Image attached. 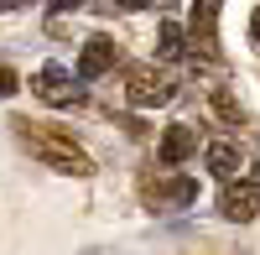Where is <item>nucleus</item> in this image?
<instances>
[{"label": "nucleus", "mask_w": 260, "mask_h": 255, "mask_svg": "<svg viewBox=\"0 0 260 255\" xmlns=\"http://www.w3.org/2000/svg\"><path fill=\"white\" fill-rule=\"evenodd\" d=\"M11 125H16V136L31 146V156H37L42 167L68 172V177H89V172H94V156L83 151L73 136H62V131H37L31 120H11Z\"/></svg>", "instance_id": "obj_1"}, {"label": "nucleus", "mask_w": 260, "mask_h": 255, "mask_svg": "<svg viewBox=\"0 0 260 255\" xmlns=\"http://www.w3.org/2000/svg\"><path fill=\"white\" fill-rule=\"evenodd\" d=\"M31 94H37L42 104H57V110H62V104H78V99H83V89L73 83V73H68V68H57V62H47V68L31 78Z\"/></svg>", "instance_id": "obj_2"}, {"label": "nucleus", "mask_w": 260, "mask_h": 255, "mask_svg": "<svg viewBox=\"0 0 260 255\" xmlns=\"http://www.w3.org/2000/svg\"><path fill=\"white\" fill-rule=\"evenodd\" d=\"M167 99H172V83L156 68H136L130 73V104H136V110H156V104H167Z\"/></svg>", "instance_id": "obj_3"}, {"label": "nucleus", "mask_w": 260, "mask_h": 255, "mask_svg": "<svg viewBox=\"0 0 260 255\" xmlns=\"http://www.w3.org/2000/svg\"><path fill=\"white\" fill-rule=\"evenodd\" d=\"M115 68V42L110 37H89L83 42V52H78V78H99V73H110Z\"/></svg>", "instance_id": "obj_4"}, {"label": "nucleus", "mask_w": 260, "mask_h": 255, "mask_svg": "<svg viewBox=\"0 0 260 255\" xmlns=\"http://www.w3.org/2000/svg\"><path fill=\"white\" fill-rule=\"evenodd\" d=\"M192 151H198V131L192 125H167V136H161V167H182Z\"/></svg>", "instance_id": "obj_5"}, {"label": "nucleus", "mask_w": 260, "mask_h": 255, "mask_svg": "<svg viewBox=\"0 0 260 255\" xmlns=\"http://www.w3.org/2000/svg\"><path fill=\"white\" fill-rule=\"evenodd\" d=\"M255 208H260V198H255V187H250V182L224 187V198H219V214H224V219H234V224L255 219Z\"/></svg>", "instance_id": "obj_6"}, {"label": "nucleus", "mask_w": 260, "mask_h": 255, "mask_svg": "<svg viewBox=\"0 0 260 255\" xmlns=\"http://www.w3.org/2000/svg\"><path fill=\"white\" fill-rule=\"evenodd\" d=\"M208 167H213V172H219V177H234V172H240V167H245V156H240V146H229V141H213L208 146Z\"/></svg>", "instance_id": "obj_7"}, {"label": "nucleus", "mask_w": 260, "mask_h": 255, "mask_svg": "<svg viewBox=\"0 0 260 255\" xmlns=\"http://www.w3.org/2000/svg\"><path fill=\"white\" fill-rule=\"evenodd\" d=\"M156 198H167V203H192V198H198V182H187V177L156 182Z\"/></svg>", "instance_id": "obj_8"}, {"label": "nucleus", "mask_w": 260, "mask_h": 255, "mask_svg": "<svg viewBox=\"0 0 260 255\" xmlns=\"http://www.w3.org/2000/svg\"><path fill=\"white\" fill-rule=\"evenodd\" d=\"M161 57H182V26H177V21L161 26Z\"/></svg>", "instance_id": "obj_9"}, {"label": "nucleus", "mask_w": 260, "mask_h": 255, "mask_svg": "<svg viewBox=\"0 0 260 255\" xmlns=\"http://www.w3.org/2000/svg\"><path fill=\"white\" fill-rule=\"evenodd\" d=\"M208 99H213V110H219V115H224V120H234V125H240V120H245V110H240V104H234V99H229V94H224V89H213V94H208Z\"/></svg>", "instance_id": "obj_10"}, {"label": "nucleus", "mask_w": 260, "mask_h": 255, "mask_svg": "<svg viewBox=\"0 0 260 255\" xmlns=\"http://www.w3.org/2000/svg\"><path fill=\"white\" fill-rule=\"evenodd\" d=\"M16 89H21V78H16V73H11V68H0V99H11V94H16Z\"/></svg>", "instance_id": "obj_11"}, {"label": "nucleus", "mask_w": 260, "mask_h": 255, "mask_svg": "<svg viewBox=\"0 0 260 255\" xmlns=\"http://www.w3.org/2000/svg\"><path fill=\"white\" fill-rule=\"evenodd\" d=\"M250 42L260 47V6H255V16H250Z\"/></svg>", "instance_id": "obj_12"}, {"label": "nucleus", "mask_w": 260, "mask_h": 255, "mask_svg": "<svg viewBox=\"0 0 260 255\" xmlns=\"http://www.w3.org/2000/svg\"><path fill=\"white\" fill-rule=\"evenodd\" d=\"M83 0H52V11H78Z\"/></svg>", "instance_id": "obj_13"}, {"label": "nucleus", "mask_w": 260, "mask_h": 255, "mask_svg": "<svg viewBox=\"0 0 260 255\" xmlns=\"http://www.w3.org/2000/svg\"><path fill=\"white\" fill-rule=\"evenodd\" d=\"M115 6H120V11H141L146 0H115Z\"/></svg>", "instance_id": "obj_14"}, {"label": "nucleus", "mask_w": 260, "mask_h": 255, "mask_svg": "<svg viewBox=\"0 0 260 255\" xmlns=\"http://www.w3.org/2000/svg\"><path fill=\"white\" fill-rule=\"evenodd\" d=\"M250 182H255V187H260V162H255V167H250Z\"/></svg>", "instance_id": "obj_15"}]
</instances>
